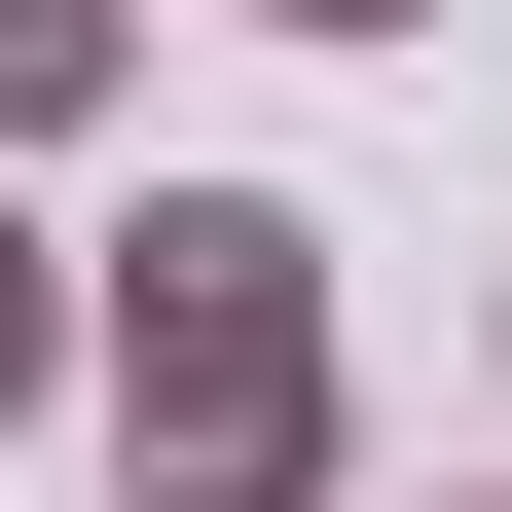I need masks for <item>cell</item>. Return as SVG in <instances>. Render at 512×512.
<instances>
[{"label": "cell", "instance_id": "6da1fadb", "mask_svg": "<svg viewBox=\"0 0 512 512\" xmlns=\"http://www.w3.org/2000/svg\"><path fill=\"white\" fill-rule=\"evenodd\" d=\"M74 403H110L147 512H330V220H293V183H147Z\"/></svg>", "mask_w": 512, "mask_h": 512}, {"label": "cell", "instance_id": "7a4b0ae2", "mask_svg": "<svg viewBox=\"0 0 512 512\" xmlns=\"http://www.w3.org/2000/svg\"><path fill=\"white\" fill-rule=\"evenodd\" d=\"M110 74H147V0H0V147H74Z\"/></svg>", "mask_w": 512, "mask_h": 512}, {"label": "cell", "instance_id": "3957f363", "mask_svg": "<svg viewBox=\"0 0 512 512\" xmlns=\"http://www.w3.org/2000/svg\"><path fill=\"white\" fill-rule=\"evenodd\" d=\"M74 330L110 293H74V220H37V147H0V403H74Z\"/></svg>", "mask_w": 512, "mask_h": 512}, {"label": "cell", "instance_id": "277c9868", "mask_svg": "<svg viewBox=\"0 0 512 512\" xmlns=\"http://www.w3.org/2000/svg\"><path fill=\"white\" fill-rule=\"evenodd\" d=\"M256 37H439V0H256Z\"/></svg>", "mask_w": 512, "mask_h": 512}]
</instances>
